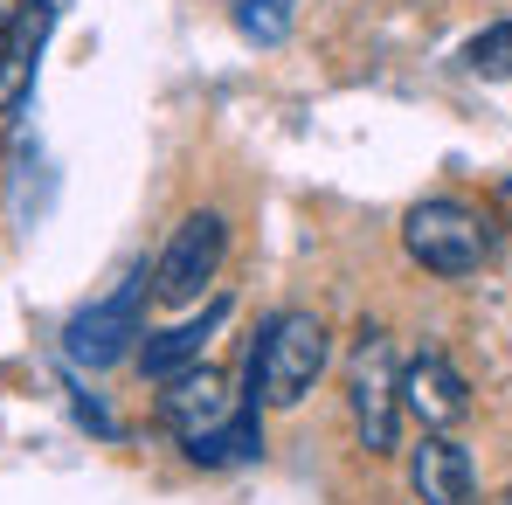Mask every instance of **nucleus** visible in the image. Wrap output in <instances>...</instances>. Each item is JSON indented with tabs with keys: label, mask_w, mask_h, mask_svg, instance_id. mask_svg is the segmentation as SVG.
<instances>
[{
	"label": "nucleus",
	"mask_w": 512,
	"mask_h": 505,
	"mask_svg": "<svg viewBox=\"0 0 512 505\" xmlns=\"http://www.w3.org/2000/svg\"><path fill=\"white\" fill-rule=\"evenodd\" d=\"M402 250L429 277H478L492 256V215L457 194H429L402 215Z\"/></svg>",
	"instance_id": "obj_3"
},
{
	"label": "nucleus",
	"mask_w": 512,
	"mask_h": 505,
	"mask_svg": "<svg viewBox=\"0 0 512 505\" xmlns=\"http://www.w3.org/2000/svg\"><path fill=\"white\" fill-rule=\"evenodd\" d=\"M222 256H229V215H222V208L180 215L167 250L153 256V298H160V305H194V298L222 277Z\"/></svg>",
	"instance_id": "obj_6"
},
{
	"label": "nucleus",
	"mask_w": 512,
	"mask_h": 505,
	"mask_svg": "<svg viewBox=\"0 0 512 505\" xmlns=\"http://www.w3.org/2000/svg\"><path fill=\"white\" fill-rule=\"evenodd\" d=\"M346 409H353V436L367 457H388L402 436V360L381 326H360L353 353H346Z\"/></svg>",
	"instance_id": "obj_4"
},
{
	"label": "nucleus",
	"mask_w": 512,
	"mask_h": 505,
	"mask_svg": "<svg viewBox=\"0 0 512 505\" xmlns=\"http://www.w3.org/2000/svg\"><path fill=\"white\" fill-rule=\"evenodd\" d=\"M160 388H167L160 395V422L173 429V443L187 450V464L222 471V464L263 457V409L243 402L215 367H187V374H173Z\"/></svg>",
	"instance_id": "obj_1"
},
{
	"label": "nucleus",
	"mask_w": 512,
	"mask_h": 505,
	"mask_svg": "<svg viewBox=\"0 0 512 505\" xmlns=\"http://www.w3.org/2000/svg\"><path fill=\"white\" fill-rule=\"evenodd\" d=\"M409 492L416 505H471L478 499V464L457 436H423L409 450Z\"/></svg>",
	"instance_id": "obj_10"
},
{
	"label": "nucleus",
	"mask_w": 512,
	"mask_h": 505,
	"mask_svg": "<svg viewBox=\"0 0 512 505\" xmlns=\"http://www.w3.org/2000/svg\"><path fill=\"white\" fill-rule=\"evenodd\" d=\"M146 298H153V270L139 263L111 298H97L84 305L70 326H63V353L77 360V367H118V360H132L139 353V339H146Z\"/></svg>",
	"instance_id": "obj_5"
},
{
	"label": "nucleus",
	"mask_w": 512,
	"mask_h": 505,
	"mask_svg": "<svg viewBox=\"0 0 512 505\" xmlns=\"http://www.w3.org/2000/svg\"><path fill=\"white\" fill-rule=\"evenodd\" d=\"M63 21V0H21L0 28V118H14L35 90V70H42V49Z\"/></svg>",
	"instance_id": "obj_7"
},
{
	"label": "nucleus",
	"mask_w": 512,
	"mask_h": 505,
	"mask_svg": "<svg viewBox=\"0 0 512 505\" xmlns=\"http://www.w3.org/2000/svg\"><path fill=\"white\" fill-rule=\"evenodd\" d=\"M464 70L506 84V77H512V14H506V21H492V28H478V35L464 42Z\"/></svg>",
	"instance_id": "obj_11"
},
{
	"label": "nucleus",
	"mask_w": 512,
	"mask_h": 505,
	"mask_svg": "<svg viewBox=\"0 0 512 505\" xmlns=\"http://www.w3.org/2000/svg\"><path fill=\"white\" fill-rule=\"evenodd\" d=\"M229 326V298H208L194 319H180V326H167V333H146L139 339V374L146 381H173V374H187V367H201V353H208V339Z\"/></svg>",
	"instance_id": "obj_9"
},
{
	"label": "nucleus",
	"mask_w": 512,
	"mask_h": 505,
	"mask_svg": "<svg viewBox=\"0 0 512 505\" xmlns=\"http://www.w3.org/2000/svg\"><path fill=\"white\" fill-rule=\"evenodd\" d=\"M291 7H298V0H243L236 21H243L250 42H284V35H291Z\"/></svg>",
	"instance_id": "obj_12"
},
{
	"label": "nucleus",
	"mask_w": 512,
	"mask_h": 505,
	"mask_svg": "<svg viewBox=\"0 0 512 505\" xmlns=\"http://www.w3.org/2000/svg\"><path fill=\"white\" fill-rule=\"evenodd\" d=\"M326 360H333V339H326L319 312H305V305L270 312L250 339V360H243V402H256V409H298L319 388Z\"/></svg>",
	"instance_id": "obj_2"
},
{
	"label": "nucleus",
	"mask_w": 512,
	"mask_h": 505,
	"mask_svg": "<svg viewBox=\"0 0 512 505\" xmlns=\"http://www.w3.org/2000/svg\"><path fill=\"white\" fill-rule=\"evenodd\" d=\"M506 505H512V499H506Z\"/></svg>",
	"instance_id": "obj_13"
},
{
	"label": "nucleus",
	"mask_w": 512,
	"mask_h": 505,
	"mask_svg": "<svg viewBox=\"0 0 512 505\" xmlns=\"http://www.w3.org/2000/svg\"><path fill=\"white\" fill-rule=\"evenodd\" d=\"M402 416L416 422L423 436H450L457 422L471 416V388H464V374L450 367V353L423 346V353L402 367Z\"/></svg>",
	"instance_id": "obj_8"
}]
</instances>
